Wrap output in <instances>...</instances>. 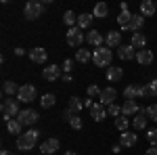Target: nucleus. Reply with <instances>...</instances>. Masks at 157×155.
<instances>
[{
  "instance_id": "nucleus-6",
  "label": "nucleus",
  "mask_w": 157,
  "mask_h": 155,
  "mask_svg": "<svg viewBox=\"0 0 157 155\" xmlns=\"http://www.w3.org/2000/svg\"><path fill=\"white\" fill-rule=\"evenodd\" d=\"M36 86H32V84H23V86H19V92H17V101L19 103H32V101H36Z\"/></svg>"
},
{
  "instance_id": "nucleus-10",
  "label": "nucleus",
  "mask_w": 157,
  "mask_h": 155,
  "mask_svg": "<svg viewBox=\"0 0 157 155\" xmlns=\"http://www.w3.org/2000/svg\"><path fill=\"white\" fill-rule=\"evenodd\" d=\"M42 78H44L46 82H57L61 78V67L59 65H46L44 72H42Z\"/></svg>"
},
{
  "instance_id": "nucleus-3",
  "label": "nucleus",
  "mask_w": 157,
  "mask_h": 155,
  "mask_svg": "<svg viewBox=\"0 0 157 155\" xmlns=\"http://www.w3.org/2000/svg\"><path fill=\"white\" fill-rule=\"evenodd\" d=\"M19 113H21V109H19V101H13V99H4V101H2V115H4L6 122L15 119Z\"/></svg>"
},
{
  "instance_id": "nucleus-40",
  "label": "nucleus",
  "mask_w": 157,
  "mask_h": 155,
  "mask_svg": "<svg viewBox=\"0 0 157 155\" xmlns=\"http://www.w3.org/2000/svg\"><path fill=\"white\" fill-rule=\"evenodd\" d=\"M149 86H151V90H153V96H157V78H155L151 84H149Z\"/></svg>"
},
{
  "instance_id": "nucleus-20",
  "label": "nucleus",
  "mask_w": 157,
  "mask_h": 155,
  "mask_svg": "<svg viewBox=\"0 0 157 155\" xmlns=\"http://www.w3.org/2000/svg\"><path fill=\"white\" fill-rule=\"evenodd\" d=\"M105 46L120 48L121 46V34H120V32H109L107 36H105Z\"/></svg>"
},
{
  "instance_id": "nucleus-19",
  "label": "nucleus",
  "mask_w": 157,
  "mask_h": 155,
  "mask_svg": "<svg viewBox=\"0 0 157 155\" xmlns=\"http://www.w3.org/2000/svg\"><path fill=\"white\" fill-rule=\"evenodd\" d=\"M143 25H145V17L138 13V15H132V19H130V25H128V29L126 32H132V34H136V32H140L143 29Z\"/></svg>"
},
{
  "instance_id": "nucleus-12",
  "label": "nucleus",
  "mask_w": 157,
  "mask_h": 155,
  "mask_svg": "<svg viewBox=\"0 0 157 155\" xmlns=\"http://www.w3.org/2000/svg\"><path fill=\"white\" fill-rule=\"evenodd\" d=\"M90 118L94 119V122H103V119L107 118V107L101 105V103H94L90 107Z\"/></svg>"
},
{
  "instance_id": "nucleus-41",
  "label": "nucleus",
  "mask_w": 157,
  "mask_h": 155,
  "mask_svg": "<svg viewBox=\"0 0 157 155\" xmlns=\"http://www.w3.org/2000/svg\"><path fill=\"white\" fill-rule=\"evenodd\" d=\"M145 155H157V147H149L145 151Z\"/></svg>"
},
{
  "instance_id": "nucleus-33",
  "label": "nucleus",
  "mask_w": 157,
  "mask_h": 155,
  "mask_svg": "<svg viewBox=\"0 0 157 155\" xmlns=\"http://www.w3.org/2000/svg\"><path fill=\"white\" fill-rule=\"evenodd\" d=\"M128 126H130V119L126 118V115H120V118L115 119V128H117L120 132H126V130H128Z\"/></svg>"
},
{
  "instance_id": "nucleus-24",
  "label": "nucleus",
  "mask_w": 157,
  "mask_h": 155,
  "mask_svg": "<svg viewBox=\"0 0 157 155\" xmlns=\"http://www.w3.org/2000/svg\"><path fill=\"white\" fill-rule=\"evenodd\" d=\"M67 109H69V111H73L75 115H80V113H82V109H84V101H80V96H71V99H69Z\"/></svg>"
},
{
  "instance_id": "nucleus-18",
  "label": "nucleus",
  "mask_w": 157,
  "mask_h": 155,
  "mask_svg": "<svg viewBox=\"0 0 157 155\" xmlns=\"http://www.w3.org/2000/svg\"><path fill=\"white\" fill-rule=\"evenodd\" d=\"M147 119H149V115H147V109H140V111L134 115V119H132L134 130H145V128H147Z\"/></svg>"
},
{
  "instance_id": "nucleus-1",
  "label": "nucleus",
  "mask_w": 157,
  "mask_h": 155,
  "mask_svg": "<svg viewBox=\"0 0 157 155\" xmlns=\"http://www.w3.org/2000/svg\"><path fill=\"white\" fill-rule=\"evenodd\" d=\"M38 138H40V130H36V128H29L27 132H23L21 136H17V149L19 151H32L34 147H36Z\"/></svg>"
},
{
  "instance_id": "nucleus-27",
  "label": "nucleus",
  "mask_w": 157,
  "mask_h": 155,
  "mask_svg": "<svg viewBox=\"0 0 157 155\" xmlns=\"http://www.w3.org/2000/svg\"><path fill=\"white\" fill-rule=\"evenodd\" d=\"M6 130L11 132V134H17V136H21L23 134V124L19 122V119H11V122H6Z\"/></svg>"
},
{
  "instance_id": "nucleus-32",
  "label": "nucleus",
  "mask_w": 157,
  "mask_h": 155,
  "mask_svg": "<svg viewBox=\"0 0 157 155\" xmlns=\"http://www.w3.org/2000/svg\"><path fill=\"white\" fill-rule=\"evenodd\" d=\"M55 103H57V96H55V95H50V92H48V95H44V96H42V99H40V105H42V107H44V109L52 107Z\"/></svg>"
},
{
  "instance_id": "nucleus-22",
  "label": "nucleus",
  "mask_w": 157,
  "mask_h": 155,
  "mask_svg": "<svg viewBox=\"0 0 157 155\" xmlns=\"http://www.w3.org/2000/svg\"><path fill=\"white\" fill-rule=\"evenodd\" d=\"M155 13H157L155 2H151V0H143V2H140V15H143V17H153Z\"/></svg>"
},
{
  "instance_id": "nucleus-45",
  "label": "nucleus",
  "mask_w": 157,
  "mask_h": 155,
  "mask_svg": "<svg viewBox=\"0 0 157 155\" xmlns=\"http://www.w3.org/2000/svg\"><path fill=\"white\" fill-rule=\"evenodd\" d=\"M63 155H75V153H73V151H65Z\"/></svg>"
},
{
  "instance_id": "nucleus-28",
  "label": "nucleus",
  "mask_w": 157,
  "mask_h": 155,
  "mask_svg": "<svg viewBox=\"0 0 157 155\" xmlns=\"http://www.w3.org/2000/svg\"><path fill=\"white\" fill-rule=\"evenodd\" d=\"M92 19H94V17H92L90 13H82V15L78 17V27H80V29H88V27L92 25Z\"/></svg>"
},
{
  "instance_id": "nucleus-13",
  "label": "nucleus",
  "mask_w": 157,
  "mask_h": 155,
  "mask_svg": "<svg viewBox=\"0 0 157 155\" xmlns=\"http://www.w3.org/2000/svg\"><path fill=\"white\" fill-rule=\"evenodd\" d=\"M86 42H88V44H92L94 48H101V46H103V42H105V38H103V34H101V32L90 29V32L86 34Z\"/></svg>"
},
{
  "instance_id": "nucleus-25",
  "label": "nucleus",
  "mask_w": 157,
  "mask_h": 155,
  "mask_svg": "<svg viewBox=\"0 0 157 155\" xmlns=\"http://www.w3.org/2000/svg\"><path fill=\"white\" fill-rule=\"evenodd\" d=\"M107 15H109V6L105 4V2L94 4V9H92V17H97V19H105Z\"/></svg>"
},
{
  "instance_id": "nucleus-39",
  "label": "nucleus",
  "mask_w": 157,
  "mask_h": 155,
  "mask_svg": "<svg viewBox=\"0 0 157 155\" xmlns=\"http://www.w3.org/2000/svg\"><path fill=\"white\" fill-rule=\"evenodd\" d=\"M71 67H73V61L71 59H65V61H63V72H65V73L71 72Z\"/></svg>"
},
{
  "instance_id": "nucleus-17",
  "label": "nucleus",
  "mask_w": 157,
  "mask_h": 155,
  "mask_svg": "<svg viewBox=\"0 0 157 155\" xmlns=\"http://www.w3.org/2000/svg\"><path fill=\"white\" fill-rule=\"evenodd\" d=\"M46 57H48V52H46V48H42V46H36L29 50V59L34 63H46Z\"/></svg>"
},
{
  "instance_id": "nucleus-7",
  "label": "nucleus",
  "mask_w": 157,
  "mask_h": 155,
  "mask_svg": "<svg viewBox=\"0 0 157 155\" xmlns=\"http://www.w3.org/2000/svg\"><path fill=\"white\" fill-rule=\"evenodd\" d=\"M38 111H34V109H21V113L17 115V119L23 124V126H34L38 122Z\"/></svg>"
},
{
  "instance_id": "nucleus-37",
  "label": "nucleus",
  "mask_w": 157,
  "mask_h": 155,
  "mask_svg": "<svg viewBox=\"0 0 157 155\" xmlns=\"http://www.w3.org/2000/svg\"><path fill=\"white\" fill-rule=\"evenodd\" d=\"M107 115H111V118H120V115H121V107H117L115 103L109 105V107H107Z\"/></svg>"
},
{
  "instance_id": "nucleus-31",
  "label": "nucleus",
  "mask_w": 157,
  "mask_h": 155,
  "mask_svg": "<svg viewBox=\"0 0 157 155\" xmlns=\"http://www.w3.org/2000/svg\"><path fill=\"white\" fill-rule=\"evenodd\" d=\"M75 61L78 63H88V61H92V52L80 48V50H75Z\"/></svg>"
},
{
  "instance_id": "nucleus-36",
  "label": "nucleus",
  "mask_w": 157,
  "mask_h": 155,
  "mask_svg": "<svg viewBox=\"0 0 157 155\" xmlns=\"http://www.w3.org/2000/svg\"><path fill=\"white\" fill-rule=\"evenodd\" d=\"M86 92H88V99H94V96H101V92H103V90H101V88H98L97 84H90V86H88V90H86Z\"/></svg>"
},
{
  "instance_id": "nucleus-35",
  "label": "nucleus",
  "mask_w": 157,
  "mask_h": 155,
  "mask_svg": "<svg viewBox=\"0 0 157 155\" xmlns=\"http://www.w3.org/2000/svg\"><path fill=\"white\" fill-rule=\"evenodd\" d=\"M69 126H71L73 130H82V126H84V122H82V118H80V115H73V118L69 119Z\"/></svg>"
},
{
  "instance_id": "nucleus-21",
  "label": "nucleus",
  "mask_w": 157,
  "mask_h": 155,
  "mask_svg": "<svg viewBox=\"0 0 157 155\" xmlns=\"http://www.w3.org/2000/svg\"><path fill=\"white\" fill-rule=\"evenodd\" d=\"M130 44H132L134 48H138V50H143V48H147V36L143 32H136V34H132Z\"/></svg>"
},
{
  "instance_id": "nucleus-26",
  "label": "nucleus",
  "mask_w": 157,
  "mask_h": 155,
  "mask_svg": "<svg viewBox=\"0 0 157 155\" xmlns=\"http://www.w3.org/2000/svg\"><path fill=\"white\" fill-rule=\"evenodd\" d=\"M121 78H124V72H121V67H107V80L109 82H120Z\"/></svg>"
},
{
  "instance_id": "nucleus-23",
  "label": "nucleus",
  "mask_w": 157,
  "mask_h": 155,
  "mask_svg": "<svg viewBox=\"0 0 157 155\" xmlns=\"http://www.w3.org/2000/svg\"><path fill=\"white\" fill-rule=\"evenodd\" d=\"M19 92V86L15 82H11V80H6V82L2 84V95L6 96V99H13V95H17Z\"/></svg>"
},
{
  "instance_id": "nucleus-30",
  "label": "nucleus",
  "mask_w": 157,
  "mask_h": 155,
  "mask_svg": "<svg viewBox=\"0 0 157 155\" xmlns=\"http://www.w3.org/2000/svg\"><path fill=\"white\" fill-rule=\"evenodd\" d=\"M63 23L69 25V27H75V25H78V15L73 11H65L63 13Z\"/></svg>"
},
{
  "instance_id": "nucleus-2",
  "label": "nucleus",
  "mask_w": 157,
  "mask_h": 155,
  "mask_svg": "<svg viewBox=\"0 0 157 155\" xmlns=\"http://www.w3.org/2000/svg\"><path fill=\"white\" fill-rule=\"evenodd\" d=\"M111 59H113V52L109 46H101L92 50V63L97 67H109L111 65Z\"/></svg>"
},
{
  "instance_id": "nucleus-5",
  "label": "nucleus",
  "mask_w": 157,
  "mask_h": 155,
  "mask_svg": "<svg viewBox=\"0 0 157 155\" xmlns=\"http://www.w3.org/2000/svg\"><path fill=\"white\" fill-rule=\"evenodd\" d=\"M65 40H67V44L73 48H82V42L86 40V36L82 34V29L75 25V27H69L67 29V34H65Z\"/></svg>"
},
{
  "instance_id": "nucleus-38",
  "label": "nucleus",
  "mask_w": 157,
  "mask_h": 155,
  "mask_svg": "<svg viewBox=\"0 0 157 155\" xmlns=\"http://www.w3.org/2000/svg\"><path fill=\"white\" fill-rule=\"evenodd\" d=\"M147 115H149V119L157 122V105H151V107H147Z\"/></svg>"
},
{
  "instance_id": "nucleus-44",
  "label": "nucleus",
  "mask_w": 157,
  "mask_h": 155,
  "mask_svg": "<svg viewBox=\"0 0 157 155\" xmlns=\"http://www.w3.org/2000/svg\"><path fill=\"white\" fill-rule=\"evenodd\" d=\"M0 155H15V153H13V151H6V149H4V151H0Z\"/></svg>"
},
{
  "instance_id": "nucleus-15",
  "label": "nucleus",
  "mask_w": 157,
  "mask_h": 155,
  "mask_svg": "<svg viewBox=\"0 0 157 155\" xmlns=\"http://www.w3.org/2000/svg\"><path fill=\"white\" fill-rule=\"evenodd\" d=\"M138 111H140V107H138L136 101H124V103H121V115H126V118L136 115Z\"/></svg>"
},
{
  "instance_id": "nucleus-43",
  "label": "nucleus",
  "mask_w": 157,
  "mask_h": 155,
  "mask_svg": "<svg viewBox=\"0 0 157 155\" xmlns=\"http://www.w3.org/2000/svg\"><path fill=\"white\" fill-rule=\"evenodd\" d=\"M73 78H71V73H63V82H71Z\"/></svg>"
},
{
  "instance_id": "nucleus-8",
  "label": "nucleus",
  "mask_w": 157,
  "mask_h": 155,
  "mask_svg": "<svg viewBox=\"0 0 157 155\" xmlns=\"http://www.w3.org/2000/svg\"><path fill=\"white\" fill-rule=\"evenodd\" d=\"M117 99V92H115V88L113 86H109V88H103V92H101V96H98V103L101 105H105V107H109V105H113V101Z\"/></svg>"
},
{
  "instance_id": "nucleus-11",
  "label": "nucleus",
  "mask_w": 157,
  "mask_h": 155,
  "mask_svg": "<svg viewBox=\"0 0 157 155\" xmlns=\"http://www.w3.org/2000/svg\"><path fill=\"white\" fill-rule=\"evenodd\" d=\"M136 48L132 46V44H121L120 48H117V57H120L121 61H132L134 57H136Z\"/></svg>"
},
{
  "instance_id": "nucleus-4",
  "label": "nucleus",
  "mask_w": 157,
  "mask_h": 155,
  "mask_svg": "<svg viewBox=\"0 0 157 155\" xmlns=\"http://www.w3.org/2000/svg\"><path fill=\"white\" fill-rule=\"evenodd\" d=\"M42 13H44V2H38V0H29V2L25 4V9H23V15L29 21L42 17Z\"/></svg>"
},
{
  "instance_id": "nucleus-14",
  "label": "nucleus",
  "mask_w": 157,
  "mask_h": 155,
  "mask_svg": "<svg viewBox=\"0 0 157 155\" xmlns=\"http://www.w3.org/2000/svg\"><path fill=\"white\" fill-rule=\"evenodd\" d=\"M136 141H138V136H136L134 132H130V130H126V132H121V134H120V145H121V147H126V149L134 147Z\"/></svg>"
},
{
  "instance_id": "nucleus-9",
  "label": "nucleus",
  "mask_w": 157,
  "mask_h": 155,
  "mask_svg": "<svg viewBox=\"0 0 157 155\" xmlns=\"http://www.w3.org/2000/svg\"><path fill=\"white\" fill-rule=\"evenodd\" d=\"M59 138H46L44 143L40 145V151H42V155H52V153H57L59 151Z\"/></svg>"
},
{
  "instance_id": "nucleus-42",
  "label": "nucleus",
  "mask_w": 157,
  "mask_h": 155,
  "mask_svg": "<svg viewBox=\"0 0 157 155\" xmlns=\"http://www.w3.org/2000/svg\"><path fill=\"white\" fill-rule=\"evenodd\" d=\"M15 55H17V57H23V55H25V48L17 46V48H15Z\"/></svg>"
},
{
  "instance_id": "nucleus-34",
  "label": "nucleus",
  "mask_w": 157,
  "mask_h": 155,
  "mask_svg": "<svg viewBox=\"0 0 157 155\" xmlns=\"http://www.w3.org/2000/svg\"><path fill=\"white\" fill-rule=\"evenodd\" d=\"M147 141L151 143V147H157V128H149L147 130Z\"/></svg>"
},
{
  "instance_id": "nucleus-29",
  "label": "nucleus",
  "mask_w": 157,
  "mask_h": 155,
  "mask_svg": "<svg viewBox=\"0 0 157 155\" xmlns=\"http://www.w3.org/2000/svg\"><path fill=\"white\" fill-rule=\"evenodd\" d=\"M130 19H132V13L130 11H121L120 17H117V23H120V27L126 32L128 29V25H130Z\"/></svg>"
},
{
  "instance_id": "nucleus-46",
  "label": "nucleus",
  "mask_w": 157,
  "mask_h": 155,
  "mask_svg": "<svg viewBox=\"0 0 157 155\" xmlns=\"http://www.w3.org/2000/svg\"><path fill=\"white\" fill-rule=\"evenodd\" d=\"M155 9H157V2H155Z\"/></svg>"
},
{
  "instance_id": "nucleus-16",
  "label": "nucleus",
  "mask_w": 157,
  "mask_h": 155,
  "mask_svg": "<svg viewBox=\"0 0 157 155\" xmlns=\"http://www.w3.org/2000/svg\"><path fill=\"white\" fill-rule=\"evenodd\" d=\"M153 59H155V55H153V50H149V48H143V50H138L136 52V61L140 63V65H151L153 63Z\"/></svg>"
}]
</instances>
